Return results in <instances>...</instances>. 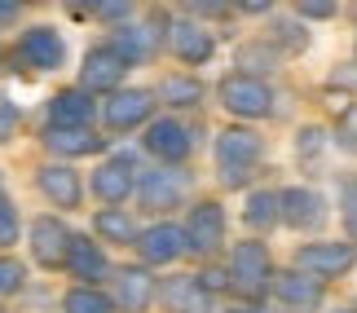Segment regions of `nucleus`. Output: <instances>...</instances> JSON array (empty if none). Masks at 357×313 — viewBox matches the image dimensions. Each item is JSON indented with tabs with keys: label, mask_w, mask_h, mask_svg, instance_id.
Listing matches in <instances>:
<instances>
[{
	"label": "nucleus",
	"mask_w": 357,
	"mask_h": 313,
	"mask_svg": "<svg viewBox=\"0 0 357 313\" xmlns=\"http://www.w3.org/2000/svg\"><path fill=\"white\" fill-rule=\"evenodd\" d=\"M229 287L238 296H265V287H273V265L265 243H238L229 252Z\"/></svg>",
	"instance_id": "obj_2"
},
{
	"label": "nucleus",
	"mask_w": 357,
	"mask_h": 313,
	"mask_svg": "<svg viewBox=\"0 0 357 313\" xmlns=\"http://www.w3.org/2000/svg\"><path fill=\"white\" fill-rule=\"evenodd\" d=\"M66 269L79 278V287H93L98 278H106V252L98 247V243H89L84 234H75V247H71V261H66Z\"/></svg>",
	"instance_id": "obj_21"
},
{
	"label": "nucleus",
	"mask_w": 357,
	"mask_h": 313,
	"mask_svg": "<svg viewBox=\"0 0 357 313\" xmlns=\"http://www.w3.org/2000/svg\"><path fill=\"white\" fill-rule=\"evenodd\" d=\"M256 159H260V137H256L252 128H225L221 137H216V168H221V185H229V190L247 185Z\"/></svg>",
	"instance_id": "obj_1"
},
{
	"label": "nucleus",
	"mask_w": 357,
	"mask_h": 313,
	"mask_svg": "<svg viewBox=\"0 0 357 313\" xmlns=\"http://www.w3.org/2000/svg\"><path fill=\"white\" fill-rule=\"evenodd\" d=\"M146 151L159 163H181L195 151V137H190V128L181 119H155V124L146 128Z\"/></svg>",
	"instance_id": "obj_12"
},
{
	"label": "nucleus",
	"mask_w": 357,
	"mask_h": 313,
	"mask_svg": "<svg viewBox=\"0 0 357 313\" xmlns=\"http://www.w3.org/2000/svg\"><path fill=\"white\" fill-rule=\"evenodd\" d=\"M340 313H353V309H340Z\"/></svg>",
	"instance_id": "obj_39"
},
{
	"label": "nucleus",
	"mask_w": 357,
	"mask_h": 313,
	"mask_svg": "<svg viewBox=\"0 0 357 313\" xmlns=\"http://www.w3.org/2000/svg\"><path fill=\"white\" fill-rule=\"evenodd\" d=\"M18 53H22V62L31 66V71H58V66L66 62V45H62V36L53 31V26H26L22 40H18Z\"/></svg>",
	"instance_id": "obj_8"
},
{
	"label": "nucleus",
	"mask_w": 357,
	"mask_h": 313,
	"mask_svg": "<svg viewBox=\"0 0 357 313\" xmlns=\"http://www.w3.org/2000/svg\"><path fill=\"white\" fill-rule=\"evenodd\" d=\"M322 146V128H305L300 132V155H313Z\"/></svg>",
	"instance_id": "obj_35"
},
{
	"label": "nucleus",
	"mask_w": 357,
	"mask_h": 313,
	"mask_svg": "<svg viewBox=\"0 0 357 313\" xmlns=\"http://www.w3.org/2000/svg\"><path fill=\"white\" fill-rule=\"evenodd\" d=\"M185 238H190V252L195 256H216L225 247V212L221 203H195L190 208V221H185Z\"/></svg>",
	"instance_id": "obj_6"
},
{
	"label": "nucleus",
	"mask_w": 357,
	"mask_h": 313,
	"mask_svg": "<svg viewBox=\"0 0 357 313\" xmlns=\"http://www.w3.org/2000/svg\"><path fill=\"white\" fill-rule=\"evenodd\" d=\"M150 111H155V93L150 89H123L106 102V128L111 132H128L137 124H146Z\"/></svg>",
	"instance_id": "obj_13"
},
{
	"label": "nucleus",
	"mask_w": 357,
	"mask_h": 313,
	"mask_svg": "<svg viewBox=\"0 0 357 313\" xmlns=\"http://www.w3.org/2000/svg\"><path fill=\"white\" fill-rule=\"evenodd\" d=\"M93 119V98L84 89H62L49 102V128H89Z\"/></svg>",
	"instance_id": "obj_19"
},
{
	"label": "nucleus",
	"mask_w": 357,
	"mask_h": 313,
	"mask_svg": "<svg viewBox=\"0 0 357 313\" xmlns=\"http://www.w3.org/2000/svg\"><path fill=\"white\" fill-rule=\"evenodd\" d=\"M155 300V278H150L146 265H123L115 274V305L123 313H146Z\"/></svg>",
	"instance_id": "obj_15"
},
{
	"label": "nucleus",
	"mask_w": 357,
	"mask_h": 313,
	"mask_svg": "<svg viewBox=\"0 0 357 313\" xmlns=\"http://www.w3.org/2000/svg\"><path fill=\"white\" fill-rule=\"evenodd\" d=\"M190 252V238L181 225H150L142 229V238H137V256H142L146 265H172L181 261Z\"/></svg>",
	"instance_id": "obj_10"
},
{
	"label": "nucleus",
	"mask_w": 357,
	"mask_h": 313,
	"mask_svg": "<svg viewBox=\"0 0 357 313\" xmlns=\"http://www.w3.org/2000/svg\"><path fill=\"white\" fill-rule=\"evenodd\" d=\"M273 296H278L287 309L309 313V309L322 305V282L309 278V274H300V269H282V274H273Z\"/></svg>",
	"instance_id": "obj_18"
},
{
	"label": "nucleus",
	"mask_w": 357,
	"mask_h": 313,
	"mask_svg": "<svg viewBox=\"0 0 357 313\" xmlns=\"http://www.w3.org/2000/svg\"><path fill=\"white\" fill-rule=\"evenodd\" d=\"M326 221V203L318 190H305V185H291L282 190V225L291 229H318Z\"/></svg>",
	"instance_id": "obj_16"
},
{
	"label": "nucleus",
	"mask_w": 357,
	"mask_h": 313,
	"mask_svg": "<svg viewBox=\"0 0 357 313\" xmlns=\"http://www.w3.org/2000/svg\"><path fill=\"white\" fill-rule=\"evenodd\" d=\"M155 45H159V31H150V26H119V36H115V49L123 53L128 66L146 62L155 53Z\"/></svg>",
	"instance_id": "obj_24"
},
{
	"label": "nucleus",
	"mask_w": 357,
	"mask_h": 313,
	"mask_svg": "<svg viewBox=\"0 0 357 313\" xmlns=\"http://www.w3.org/2000/svg\"><path fill=\"white\" fill-rule=\"evenodd\" d=\"M335 13V5H322V0H305L300 5V18H331Z\"/></svg>",
	"instance_id": "obj_33"
},
{
	"label": "nucleus",
	"mask_w": 357,
	"mask_h": 313,
	"mask_svg": "<svg viewBox=\"0 0 357 313\" xmlns=\"http://www.w3.org/2000/svg\"><path fill=\"white\" fill-rule=\"evenodd\" d=\"M172 53L181 62H190V66H199V62H208L212 58V36L203 31V26L195 22V18H181V22H172Z\"/></svg>",
	"instance_id": "obj_20"
},
{
	"label": "nucleus",
	"mask_w": 357,
	"mask_h": 313,
	"mask_svg": "<svg viewBox=\"0 0 357 313\" xmlns=\"http://www.w3.org/2000/svg\"><path fill=\"white\" fill-rule=\"evenodd\" d=\"M22 278H26V269H22L18 261H9V256H0V296L18 291V287H22Z\"/></svg>",
	"instance_id": "obj_31"
},
{
	"label": "nucleus",
	"mask_w": 357,
	"mask_h": 313,
	"mask_svg": "<svg viewBox=\"0 0 357 313\" xmlns=\"http://www.w3.org/2000/svg\"><path fill=\"white\" fill-rule=\"evenodd\" d=\"M18 18V5H5V0H0V22H13Z\"/></svg>",
	"instance_id": "obj_37"
},
{
	"label": "nucleus",
	"mask_w": 357,
	"mask_h": 313,
	"mask_svg": "<svg viewBox=\"0 0 357 313\" xmlns=\"http://www.w3.org/2000/svg\"><path fill=\"white\" fill-rule=\"evenodd\" d=\"M89 13H98V18H111V22H119V18H128L132 9H128V5H93Z\"/></svg>",
	"instance_id": "obj_34"
},
{
	"label": "nucleus",
	"mask_w": 357,
	"mask_h": 313,
	"mask_svg": "<svg viewBox=\"0 0 357 313\" xmlns=\"http://www.w3.org/2000/svg\"><path fill=\"white\" fill-rule=\"evenodd\" d=\"M128 62L115 45H98L84 53V66H79V79H84V93H115Z\"/></svg>",
	"instance_id": "obj_7"
},
{
	"label": "nucleus",
	"mask_w": 357,
	"mask_h": 313,
	"mask_svg": "<svg viewBox=\"0 0 357 313\" xmlns=\"http://www.w3.org/2000/svg\"><path fill=\"white\" fill-rule=\"evenodd\" d=\"M18 106H13L9 98H0V142H9L13 137V132H18Z\"/></svg>",
	"instance_id": "obj_32"
},
{
	"label": "nucleus",
	"mask_w": 357,
	"mask_h": 313,
	"mask_svg": "<svg viewBox=\"0 0 357 313\" xmlns=\"http://www.w3.org/2000/svg\"><path fill=\"white\" fill-rule=\"evenodd\" d=\"M36 185H40V194H45L53 208H79V199H84L79 172L66 168V163H45V168L36 172Z\"/></svg>",
	"instance_id": "obj_14"
},
{
	"label": "nucleus",
	"mask_w": 357,
	"mask_h": 313,
	"mask_svg": "<svg viewBox=\"0 0 357 313\" xmlns=\"http://www.w3.org/2000/svg\"><path fill=\"white\" fill-rule=\"evenodd\" d=\"M132 185H137L132 155H111L98 172H93V194H98L102 203H111V208H119V203L132 194Z\"/></svg>",
	"instance_id": "obj_11"
},
{
	"label": "nucleus",
	"mask_w": 357,
	"mask_h": 313,
	"mask_svg": "<svg viewBox=\"0 0 357 313\" xmlns=\"http://www.w3.org/2000/svg\"><path fill=\"white\" fill-rule=\"evenodd\" d=\"M93 225H98V234L111 238V243H132V247H137V238H142L137 221H132L123 208H102L98 216H93Z\"/></svg>",
	"instance_id": "obj_25"
},
{
	"label": "nucleus",
	"mask_w": 357,
	"mask_h": 313,
	"mask_svg": "<svg viewBox=\"0 0 357 313\" xmlns=\"http://www.w3.org/2000/svg\"><path fill=\"white\" fill-rule=\"evenodd\" d=\"M357 265V247L353 243H305V247L296 252V269L309 278H340L349 274V269Z\"/></svg>",
	"instance_id": "obj_3"
},
{
	"label": "nucleus",
	"mask_w": 357,
	"mask_h": 313,
	"mask_svg": "<svg viewBox=\"0 0 357 313\" xmlns=\"http://www.w3.org/2000/svg\"><path fill=\"white\" fill-rule=\"evenodd\" d=\"M243 221L252 229H273L282 221V194H273V190H256V194H247Z\"/></svg>",
	"instance_id": "obj_23"
},
{
	"label": "nucleus",
	"mask_w": 357,
	"mask_h": 313,
	"mask_svg": "<svg viewBox=\"0 0 357 313\" xmlns=\"http://www.w3.org/2000/svg\"><path fill=\"white\" fill-rule=\"evenodd\" d=\"M71 247H75V234L58 221V216H36L31 221V256H36V265L62 269L66 261H71Z\"/></svg>",
	"instance_id": "obj_5"
},
{
	"label": "nucleus",
	"mask_w": 357,
	"mask_h": 313,
	"mask_svg": "<svg viewBox=\"0 0 357 313\" xmlns=\"http://www.w3.org/2000/svg\"><path fill=\"white\" fill-rule=\"evenodd\" d=\"M159 300L168 313H212V291L203 287L199 274H172L163 278Z\"/></svg>",
	"instance_id": "obj_9"
},
{
	"label": "nucleus",
	"mask_w": 357,
	"mask_h": 313,
	"mask_svg": "<svg viewBox=\"0 0 357 313\" xmlns=\"http://www.w3.org/2000/svg\"><path fill=\"white\" fill-rule=\"evenodd\" d=\"M137 194H142L146 208H176V203L185 199V181L176 168H155V172H142V181H137Z\"/></svg>",
	"instance_id": "obj_17"
},
{
	"label": "nucleus",
	"mask_w": 357,
	"mask_h": 313,
	"mask_svg": "<svg viewBox=\"0 0 357 313\" xmlns=\"http://www.w3.org/2000/svg\"><path fill=\"white\" fill-rule=\"evenodd\" d=\"M9 243H18V208L0 194V247H9Z\"/></svg>",
	"instance_id": "obj_30"
},
{
	"label": "nucleus",
	"mask_w": 357,
	"mask_h": 313,
	"mask_svg": "<svg viewBox=\"0 0 357 313\" xmlns=\"http://www.w3.org/2000/svg\"><path fill=\"white\" fill-rule=\"evenodd\" d=\"M221 102L229 115H243V119H260L273 111V93L260 75H229L221 84Z\"/></svg>",
	"instance_id": "obj_4"
},
{
	"label": "nucleus",
	"mask_w": 357,
	"mask_h": 313,
	"mask_svg": "<svg viewBox=\"0 0 357 313\" xmlns=\"http://www.w3.org/2000/svg\"><path fill=\"white\" fill-rule=\"evenodd\" d=\"M273 58H278V53L265 49V45H243L238 49V66H252V71H269ZM252 71H243V75H252Z\"/></svg>",
	"instance_id": "obj_28"
},
{
	"label": "nucleus",
	"mask_w": 357,
	"mask_h": 313,
	"mask_svg": "<svg viewBox=\"0 0 357 313\" xmlns=\"http://www.w3.org/2000/svg\"><path fill=\"white\" fill-rule=\"evenodd\" d=\"M66 313H115L119 305L111 300V296H102L98 287H71L66 291V300H62Z\"/></svg>",
	"instance_id": "obj_26"
},
{
	"label": "nucleus",
	"mask_w": 357,
	"mask_h": 313,
	"mask_svg": "<svg viewBox=\"0 0 357 313\" xmlns=\"http://www.w3.org/2000/svg\"><path fill=\"white\" fill-rule=\"evenodd\" d=\"M199 278H203V287H208V291L229 287V274H221V269H208V274H199Z\"/></svg>",
	"instance_id": "obj_36"
},
{
	"label": "nucleus",
	"mask_w": 357,
	"mask_h": 313,
	"mask_svg": "<svg viewBox=\"0 0 357 313\" xmlns=\"http://www.w3.org/2000/svg\"><path fill=\"white\" fill-rule=\"evenodd\" d=\"M45 146L62 159H79V155L102 151V137L93 128H45Z\"/></svg>",
	"instance_id": "obj_22"
},
{
	"label": "nucleus",
	"mask_w": 357,
	"mask_h": 313,
	"mask_svg": "<svg viewBox=\"0 0 357 313\" xmlns=\"http://www.w3.org/2000/svg\"><path fill=\"white\" fill-rule=\"evenodd\" d=\"M159 98L172 102V106H199L203 89H199V79H190V75H168L159 84Z\"/></svg>",
	"instance_id": "obj_27"
},
{
	"label": "nucleus",
	"mask_w": 357,
	"mask_h": 313,
	"mask_svg": "<svg viewBox=\"0 0 357 313\" xmlns=\"http://www.w3.org/2000/svg\"><path fill=\"white\" fill-rule=\"evenodd\" d=\"M340 212H344V229L357 247V181H344V190H340Z\"/></svg>",
	"instance_id": "obj_29"
},
{
	"label": "nucleus",
	"mask_w": 357,
	"mask_h": 313,
	"mask_svg": "<svg viewBox=\"0 0 357 313\" xmlns=\"http://www.w3.org/2000/svg\"><path fill=\"white\" fill-rule=\"evenodd\" d=\"M234 313H265V309H234Z\"/></svg>",
	"instance_id": "obj_38"
}]
</instances>
